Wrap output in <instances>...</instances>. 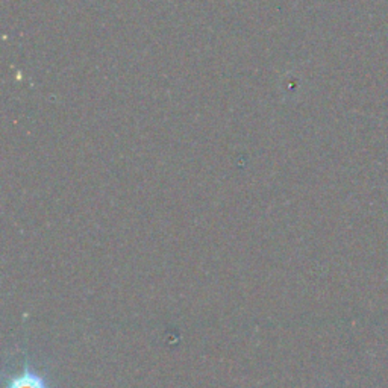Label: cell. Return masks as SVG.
Here are the masks:
<instances>
[{
	"label": "cell",
	"instance_id": "cell-1",
	"mask_svg": "<svg viewBox=\"0 0 388 388\" xmlns=\"http://www.w3.org/2000/svg\"><path fill=\"white\" fill-rule=\"evenodd\" d=\"M5 388H50V385L38 371L26 367L20 375L11 378Z\"/></svg>",
	"mask_w": 388,
	"mask_h": 388
}]
</instances>
